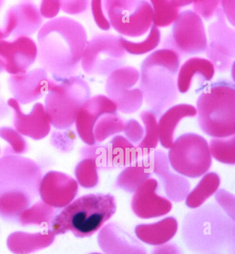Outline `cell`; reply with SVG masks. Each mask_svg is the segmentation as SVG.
<instances>
[{
	"label": "cell",
	"mask_w": 235,
	"mask_h": 254,
	"mask_svg": "<svg viewBox=\"0 0 235 254\" xmlns=\"http://www.w3.org/2000/svg\"><path fill=\"white\" fill-rule=\"evenodd\" d=\"M82 24L61 16L43 24L38 32V61L42 68L57 80L75 76L88 42Z\"/></svg>",
	"instance_id": "obj_1"
},
{
	"label": "cell",
	"mask_w": 235,
	"mask_h": 254,
	"mask_svg": "<svg viewBox=\"0 0 235 254\" xmlns=\"http://www.w3.org/2000/svg\"><path fill=\"white\" fill-rule=\"evenodd\" d=\"M43 176L34 160L22 156L8 155L0 158V218L16 223L23 211L39 196Z\"/></svg>",
	"instance_id": "obj_2"
},
{
	"label": "cell",
	"mask_w": 235,
	"mask_h": 254,
	"mask_svg": "<svg viewBox=\"0 0 235 254\" xmlns=\"http://www.w3.org/2000/svg\"><path fill=\"white\" fill-rule=\"evenodd\" d=\"M181 60L175 51L160 49L151 53L141 63L139 87L144 102L157 117L179 100L176 77Z\"/></svg>",
	"instance_id": "obj_3"
},
{
	"label": "cell",
	"mask_w": 235,
	"mask_h": 254,
	"mask_svg": "<svg viewBox=\"0 0 235 254\" xmlns=\"http://www.w3.org/2000/svg\"><path fill=\"white\" fill-rule=\"evenodd\" d=\"M117 207L113 194H86L56 213L47 229L55 236L71 232L77 238L90 237L116 214Z\"/></svg>",
	"instance_id": "obj_4"
},
{
	"label": "cell",
	"mask_w": 235,
	"mask_h": 254,
	"mask_svg": "<svg viewBox=\"0 0 235 254\" xmlns=\"http://www.w3.org/2000/svg\"><path fill=\"white\" fill-rule=\"evenodd\" d=\"M198 125L213 138H226L235 133V86L229 79L211 82L196 102Z\"/></svg>",
	"instance_id": "obj_5"
},
{
	"label": "cell",
	"mask_w": 235,
	"mask_h": 254,
	"mask_svg": "<svg viewBox=\"0 0 235 254\" xmlns=\"http://www.w3.org/2000/svg\"><path fill=\"white\" fill-rule=\"evenodd\" d=\"M91 97V86L79 75L61 80L50 77L44 105L51 126L57 130L71 128L79 109Z\"/></svg>",
	"instance_id": "obj_6"
},
{
	"label": "cell",
	"mask_w": 235,
	"mask_h": 254,
	"mask_svg": "<svg viewBox=\"0 0 235 254\" xmlns=\"http://www.w3.org/2000/svg\"><path fill=\"white\" fill-rule=\"evenodd\" d=\"M127 54L120 42L119 35L100 33L88 40L80 67L88 76L108 77L125 66Z\"/></svg>",
	"instance_id": "obj_7"
},
{
	"label": "cell",
	"mask_w": 235,
	"mask_h": 254,
	"mask_svg": "<svg viewBox=\"0 0 235 254\" xmlns=\"http://www.w3.org/2000/svg\"><path fill=\"white\" fill-rule=\"evenodd\" d=\"M104 8L113 28L123 38L147 34L153 25V9L146 0H104Z\"/></svg>",
	"instance_id": "obj_8"
},
{
	"label": "cell",
	"mask_w": 235,
	"mask_h": 254,
	"mask_svg": "<svg viewBox=\"0 0 235 254\" xmlns=\"http://www.w3.org/2000/svg\"><path fill=\"white\" fill-rule=\"evenodd\" d=\"M207 45L204 21L192 10L188 9L181 11L173 23L171 33L162 42V49H169L181 58H187L205 53Z\"/></svg>",
	"instance_id": "obj_9"
},
{
	"label": "cell",
	"mask_w": 235,
	"mask_h": 254,
	"mask_svg": "<svg viewBox=\"0 0 235 254\" xmlns=\"http://www.w3.org/2000/svg\"><path fill=\"white\" fill-rule=\"evenodd\" d=\"M139 70L135 67L125 66L115 70L106 79L105 93L123 114H133L140 110L144 97L139 89Z\"/></svg>",
	"instance_id": "obj_10"
},
{
	"label": "cell",
	"mask_w": 235,
	"mask_h": 254,
	"mask_svg": "<svg viewBox=\"0 0 235 254\" xmlns=\"http://www.w3.org/2000/svg\"><path fill=\"white\" fill-rule=\"evenodd\" d=\"M169 161L176 172H206L212 164L208 142L199 134L187 133L169 149Z\"/></svg>",
	"instance_id": "obj_11"
},
{
	"label": "cell",
	"mask_w": 235,
	"mask_h": 254,
	"mask_svg": "<svg viewBox=\"0 0 235 254\" xmlns=\"http://www.w3.org/2000/svg\"><path fill=\"white\" fill-rule=\"evenodd\" d=\"M215 18L206 30L208 45L205 53L215 70L227 73L235 63V31L228 24L221 6Z\"/></svg>",
	"instance_id": "obj_12"
},
{
	"label": "cell",
	"mask_w": 235,
	"mask_h": 254,
	"mask_svg": "<svg viewBox=\"0 0 235 254\" xmlns=\"http://www.w3.org/2000/svg\"><path fill=\"white\" fill-rule=\"evenodd\" d=\"M38 46L31 37L0 40V59L10 75L26 73L38 61Z\"/></svg>",
	"instance_id": "obj_13"
},
{
	"label": "cell",
	"mask_w": 235,
	"mask_h": 254,
	"mask_svg": "<svg viewBox=\"0 0 235 254\" xmlns=\"http://www.w3.org/2000/svg\"><path fill=\"white\" fill-rule=\"evenodd\" d=\"M82 159L93 160L97 167L123 165L132 163L138 158L135 145L122 135H116L106 145H86L80 149Z\"/></svg>",
	"instance_id": "obj_14"
},
{
	"label": "cell",
	"mask_w": 235,
	"mask_h": 254,
	"mask_svg": "<svg viewBox=\"0 0 235 254\" xmlns=\"http://www.w3.org/2000/svg\"><path fill=\"white\" fill-rule=\"evenodd\" d=\"M7 104L13 111L14 128L23 136L38 141L43 140L51 133L52 126L41 102L35 103L28 114L23 111L21 105L13 98L8 99Z\"/></svg>",
	"instance_id": "obj_15"
},
{
	"label": "cell",
	"mask_w": 235,
	"mask_h": 254,
	"mask_svg": "<svg viewBox=\"0 0 235 254\" xmlns=\"http://www.w3.org/2000/svg\"><path fill=\"white\" fill-rule=\"evenodd\" d=\"M78 193V183L63 173L51 171L42 177L39 188V196L44 203L61 209L75 200Z\"/></svg>",
	"instance_id": "obj_16"
},
{
	"label": "cell",
	"mask_w": 235,
	"mask_h": 254,
	"mask_svg": "<svg viewBox=\"0 0 235 254\" xmlns=\"http://www.w3.org/2000/svg\"><path fill=\"white\" fill-rule=\"evenodd\" d=\"M49 74L42 67L28 70L26 73L10 75L8 90L14 100L20 105L38 101L47 92Z\"/></svg>",
	"instance_id": "obj_17"
},
{
	"label": "cell",
	"mask_w": 235,
	"mask_h": 254,
	"mask_svg": "<svg viewBox=\"0 0 235 254\" xmlns=\"http://www.w3.org/2000/svg\"><path fill=\"white\" fill-rule=\"evenodd\" d=\"M215 72L213 64L204 58L192 57L180 66L176 77L178 92H201L211 83Z\"/></svg>",
	"instance_id": "obj_18"
},
{
	"label": "cell",
	"mask_w": 235,
	"mask_h": 254,
	"mask_svg": "<svg viewBox=\"0 0 235 254\" xmlns=\"http://www.w3.org/2000/svg\"><path fill=\"white\" fill-rule=\"evenodd\" d=\"M116 104L107 95L91 97L79 109L75 121L76 130L79 138L86 145H95L93 128L99 118L109 112H117Z\"/></svg>",
	"instance_id": "obj_19"
},
{
	"label": "cell",
	"mask_w": 235,
	"mask_h": 254,
	"mask_svg": "<svg viewBox=\"0 0 235 254\" xmlns=\"http://www.w3.org/2000/svg\"><path fill=\"white\" fill-rule=\"evenodd\" d=\"M195 117L197 109L190 104H178L168 109L161 115L158 121L159 137L162 146L169 149L176 140V130L181 121Z\"/></svg>",
	"instance_id": "obj_20"
},
{
	"label": "cell",
	"mask_w": 235,
	"mask_h": 254,
	"mask_svg": "<svg viewBox=\"0 0 235 254\" xmlns=\"http://www.w3.org/2000/svg\"><path fill=\"white\" fill-rule=\"evenodd\" d=\"M56 236L47 229L38 233L16 232L7 238L8 250L14 254H30L49 248Z\"/></svg>",
	"instance_id": "obj_21"
},
{
	"label": "cell",
	"mask_w": 235,
	"mask_h": 254,
	"mask_svg": "<svg viewBox=\"0 0 235 254\" xmlns=\"http://www.w3.org/2000/svg\"><path fill=\"white\" fill-rule=\"evenodd\" d=\"M17 15V25L12 36L31 37L40 31L44 24L36 3L30 0H24L14 5Z\"/></svg>",
	"instance_id": "obj_22"
},
{
	"label": "cell",
	"mask_w": 235,
	"mask_h": 254,
	"mask_svg": "<svg viewBox=\"0 0 235 254\" xmlns=\"http://www.w3.org/2000/svg\"><path fill=\"white\" fill-rule=\"evenodd\" d=\"M139 117L144 125V136L136 148L139 154L148 156L156 149L160 142L158 117L149 109L141 111Z\"/></svg>",
	"instance_id": "obj_23"
},
{
	"label": "cell",
	"mask_w": 235,
	"mask_h": 254,
	"mask_svg": "<svg viewBox=\"0 0 235 254\" xmlns=\"http://www.w3.org/2000/svg\"><path fill=\"white\" fill-rule=\"evenodd\" d=\"M56 213V209L44 203L42 200H38L22 211L17 222L22 227H48Z\"/></svg>",
	"instance_id": "obj_24"
},
{
	"label": "cell",
	"mask_w": 235,
	"mask_h": 254,
	"mask_svg": "<svg viewBox=\"0 0 235 254\" xmlns=\"http://www.w3.org/2000/svg\"><path fill=\"white\" fill-rule=\"evenodd\" d=\"M125 121L117 112L102 115L93 128V135L95 144H99L113 135L123 132Z\"/></svg>",
	"instance_id": "obj_25"
},
{
	"label": "cell",
	"mask_w": 235,
	"mask_h": 254,
	"mask_svg": "<svg viewBox=\"0 0 235 254\" xmlns=\"http://www.w3.org/2000/svg\"><path fill=\"white\" fill-rule=\"evenodd\" d=\"M119 40L126 54L143 56L153 52L160 46L162 42V33L159 28L153 25L147 37L141 41L133 42L121 36H119Z\"/></svg>",
	"instance_id": "obj_26"
},
{
	"label": "cell",
	"mask_w": 235,
	"mask_h": 254,
	"mask_svg": "<svg viewBox=\"0 0 235 254\" xmlns=\"http://www.w3.org/2000/svg\"><path fill=\"white\" fill-rule=\"evenodd\" d=\"M150 2L153 9V25L159 29L173 25L181 13L173 0H151Z\"/></svg>",
	"instance_id": "obj_27"
},
{
	"label": "cell",
	"mask_w": 235,
	"mask_h": 254,
	"mask_svg": "<svg viewBox=\"0 0 235 254\" xmlns=\"http://www.w3.org/2000/svg\"><path fill=\"white\" fill-rule=\"evenodd\" d=\"M0 138L8 143V146L3 150V156H22L28 151V143L24 137L12 127H0Z\"/></svg>",
	"instance_id": "obj_28"
},
{
	"label": "cell",
	"mask_w": 235,
	"mask_h": 254,
	"mask_svg": "<svg viewBox=\"0 0 235 254\" xmlns=\"http://www.w3.org/2000/svg\"><path fill=\"white\" fill-rule=\"evenodd\" d=\"M208 145L212 157L223 163L234 165L235 135L212 139Z\"/></svg>",
	"instance_id": "obj_29"
},
{
	"label": "cell",
	"mask_w": 235,
	"mask_h": 254,
	"mask_svg": "<svg viewBox=\"0 0 235 254\" xmlns=\"http://www.w3.org/2000/svg\"><path fill=\"white\" fill-rule=\"evenodd\" d=\"M17 25L15 6H6V1L0 0V40H6L13 34Z\"/></svg>",
	"instance_id": "obj_30"
},
{
	"label": "cell",
	"mask_w": 235,
	"mask_h": 254,
	"mask_svg": "<svg viewBox=\"0 0 235 254\" xmlns=\"http://www.w3.org/2000/svg\"><path fill=\"white\" fill-rule=\"evenodd\" d=\"M97 165L93 160L89 158L82 159V161L77 164L75 168V176L77 182L81 186L84 188H91L92 185L90 179H92L95 184V176H96Z\"/></svg>",
	"instance_id": "obj_31"
},
{
	"label": "cell",
	"mask_w": 235,
	"mask_h": 254,
	"mask_svg": "<svg viewBox=\"0 0 235 254\" xmlns=\"http://www.w3.org/2000/svg\"><path fill=\"white\" fill-rule=\"evenodd\" d=\"M220 0H200L192 1V11L203 21L215 18V13L220 7Z\"/></svg>",
	"instance_id": "obj_32"
},
{
	"label": "cell",
	"mask_w": 235,
	"mask_h": 254,
	"mask_svg": "<svg viewBox=\"0 0 235 254\" xmlns=\"http://www.w3.org/2000/svg\"><path fill=\"white\" fill-rule=\"evenodd\" d=\"M76 135L70 128L66 130H58L54 132L51 142L53 145L59 151L68 152L75 146Z\"/></svg>",
	"instance_id": "obj_33"
},
{
	"label": "cell",
	"mask_w": 235,
	"mask_h": 254,
	"mask_svg": "<svg viewBox=\"0 0 235 254\" xmlns=\"http://www.w3.org/2000/svg\"><path fill=\"white\" fill-rule=\"evenodd\" d=\"M92 15L96 25L103 31H109L111 29L110 22L104 10L103 1L93 0L90 3Z\"/></svg>",
	"instance_id": "obj_34"
},
{
	"label": "cell",
	"mask_w": 235,
	"mask_h": 254,
	"mask_svg": "<svg viewBox=\"0 0 235 254\" xmlns=\"http://www.w3.org/2000/svg\"><path fill=\"white\" fill-rule=\"evenodd\" d=\"M123 132L125 138L133 145H138L144 136V127L135 119H130L125 122Z\"/></svg>",
	"instance_id": "obj_35"
},
{
	"label": "cell",
	"mask_w": 235,
	"mask_h": 254,
	"mask_svg": "<svg viewBox=\"0 0 235 254\" xmlns=\"http://www.w3.org/2000/svg\"><path fill=\"white\" fill-rule=\"evenodd\" d=\"M90 3L88 0H63L61 1V10L67 15H82L87 11Z\"/></svg>",
	"instance_id": "obj_36"
},
{
	"label": "cell",
	"mask_w": 235,
	"mask_h": 254,
	"mask_svg": "<svg viewBox=\"0 0 235 254\" xmlns=\"http://www.w3.org/2000/svg\"><path fill=\"white\" fill-rule=\"evenodd\" d=\"M42 18L51 20L56 18L61 11V1L59 0H43L38 7Z\"/></svg>",
	"instance_id": "obj_37"
},
{
	"label": "cell",
	"mask_w": 235,
	"mask_h": 254,
	"mask_svg": "<svg viewBox=\"0 0 235 254\" xmlns=\"http://www.w3.org/2000/svg\"><path fill=\"white\" fill-rule=\"evenodd\" d=\"M221 8L225 16L226 21L234 27L235 24V0H222Z\"/></svg>",
	"instance_id": "obj_38"
},
{
	"label": "cell",
	"mask_w": 235,
	"mask_h": 254,
	"mask_svg": "<svg viewBox=\"0 0 235 254\" xmlns=\"http://www.w3.org/2000/svg\"><path fill=\"white\" fill-rule=\"evenodd\" d=\"M10 110L11 109L8 107V104L2 98H0V120L7 117Z\"/></svg>",
	"instance_id": "obj_39"
},
{
	"label": "cell",
	"mask_w": 235,
	"mask_h": 254,
	"mask_svg": "<svg viewBox=\"0 0 235 254\" xmlns=\"http://www.w3.org/2000/svg\"><path fill=\"white\" fill-rule=\"evenodd\" d=\"M192 1L190 0H173V2L175 6L181 9L183 7L190 6L192 5Z\"/></svg>",
	"instance_id": "obj_40"
},
{
	"label": "cell",
	"mask_w": 235,
	"mask_h": 254,
	"mask_svg": "<svg viewBox=\"0 0 235 254\" xmlns=\"http://www.w3.org/2000/svg\"><path fill=\"white\" fill-rule=\"evenodd\" d=\"M4 71V65H3L2 61H1V59H0V74L3 73V72Z\"/></svg>",
	"instance_id": "obj_41"
},
{
	"label": "cell",
	"mask_w": 235,
	"mask_h": 254,
	"mask_svg": "<svg viewBox=\"0 0 235 254\" xmlns=\"http://www.w3.org/2000/svg\"><path fill=\"white\" fill-rule=\"evenodd\" d=\"M0 155H1V149H0Z\"/></svg>",
	"instance_id": "obj_42"
}]
</instances>
